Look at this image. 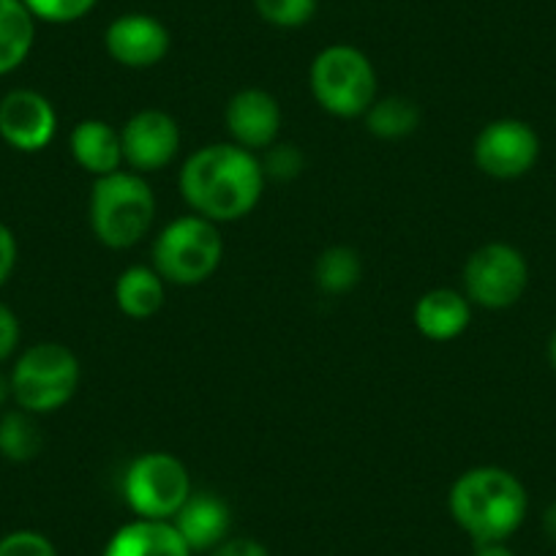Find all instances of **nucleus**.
I'll list each match as a JSON object with an SVG mask.
<instances>
[{"instance_id":"f257e3e1","label":"nucleus","mask_w":556,"mask_h":556,"mask_svg":"<svg viewBox=\"0 0 556 556\" xmlns=\"http://www.w3.org/2000/svg\"><path fill=\"white\" fill-rule=\"evenodd\" d=\"M265 189L262 162L235 142L205 146L180 169V194L207 222L249 216Z\"/></svg>"},{"instance_id":"f03ea898","label":"nucleus","mask_w":556,"mask_h":556,"mask_svg":"<svg viewBox=\"0 0 556 556\" xmlns=\"http://www.w3.org/2000/svg\"><path fill=\"white\" fill-rule=\"evenodd\" d=\"M529 510L521 480L502 467H475L451 489V513L475 543H505Z\"/></svg>"},{"instance_id":"7ed1b4c3","label":"nucleus","mask_w":556,"mask_h":556,"mask_svg":"<svg viewBox=\"0 0 556 556\" xmlns=\"http://www.w3.org/2000/svg\"><path fill=\"white\" fill-rule=\"evenodd\" d=\"M156 216L153 189L137 173H112L96 178L90 194V227L110 249H131L146 238Z\"/></svg>"},{"instance_id":"20e7f679","label":"nucleus","mask_w":556,"mask_h":556,"mask_svg":"<svg viewBox=\"0 0 556 556\" xmlns=\"http://www.w3.org/2000/svg\"><path fill=\"white\" fill-rule=\"evenodd\" d=\"M79 377H83V368L66 344L41 341L17 357L9 374V384H12V399L17 401L20 409L30 415H50L74 399Z\"/></svg>"},{"instance_id":"39448f33","label":"nucleus","mask_w":556,"mask_h":556,"mask_svg":"<svg viewBox=\"0 0 556 556\" xmlns=\"http://www.w3.org/2000/svg\"><path fill=\"white\" fill-rule=\"evenodd\" d=\"M312 93L336 117H361L377 99V72L366 52L350 45L325 47L312 63Z\"/></svg>"},{"instance_id":"423d86ee","label":"nucleus","mask_w":556,"mask_h":556,"mask_svg":"<svg viewBox=\"0 0 556 556\" xmlns=\"http://www.w3.org/2000/svg\"><path fill=\"white\" fill-rule=\"evenodd\" d=\"M224 243L216 224L202 216H184L162 229L153 245V267L169 285H202L222 265Z\"/></svg>"},{"instance_id":"0eeeda50","label":"nucleus","mask_w":556,"mask_h":556,"mask_svg":"<svg viewBox=\"0 0 556 556\" xmlns=\"http://www.w3.org/2000/svg\"><path fill=\"white\" fill-rule=\"evenodd\" d=\"M123 494L137 518L169 521L191 496L189 469L173 453H146L126 469Z\"/></svg>"},{"instance_id":"6e6552de","label":"nucleus","mask_w":556,"mask_h":556,"mask_svg":"<svg viewBox=\"0 0 556 556\" xmlns=\"http://www.w3.org/2000/svg\"><path fill=\"white\" fill-rule=\"evenodd\" d=\"M529 285V265L510 243H485L464 265V295L489 312H502L521 301Z\"/></svg>"},{"instance_id":"1a4fd4ad","label":"nucleus","mask_w":556,"mask_h":556,"mask_svg":"<svg viewBox=\"0 0 556 556\" xmlns=\"http://www.w3.org/2000/svg\"><path fill=\"white\" fill-rule=\"evenodd\" d=\"M540 159V137L529 123L502 117L489 123L475 139V164L489 178L516 180L527 175Z\"/></svg>"},{"instance_id":"9d476101","label":"nucleus","mask_w":556,"mask_h":556,"mask_svg":"<svg viewBox=\"0 0 556 556\" xmlns=\"http://www.w3.org/2000/svg\"><path fill=\"white\" fill-rule=\"evenodd\" d=\"M58 131L55 106L39 90L17 88L0 99V139L20 153H39Z\"/></svg>"},{"instance_id":"9b49d317","label":"nucleus","mask_w":556,"mask_h":556,"mask_svg":"<svg viewBox=\"0 0 556 556\" xmlns=\"http://www.w3.org/2000/svg\"><path fill=\"white\" fill-rule=\"evenodd\" d=\"M123 162L137 173H156L167 167L180 148V128L162 110H142L121 131Z\"/></svg>"},{"instance_id":"f8f14e48","label":"nucleus","mask_w":556,"mask_h":556,"mask_svg":"<svg viewBox=\"0 0 556 556\" xmlns=\"http://www.w3.org/2000/svg\"><path fill=\"white\" fill-rule=\"evenodd\" d=\"M112 61L128 68H151L167 58L173 36L162 20L151 14H123L112 20L104 34Z\"/></svg>"},{"instance_id":"ddd939ff","label":"nucleus","mask_w":556,"mask_h":556,"mask_svg":"<svg viewBox=\"0 0 556 556\" xmlns=\"http://www.w3.org/2000/svg\"><path fill=\"white\" fill-rule=\"evenodd\" d=\"M227 128L235 146L245 151H262L276 146L281 128V106L267 90L245 88L227 104Z\"/></svg>"},{"instance_id":"4468645a","label":"nucleus","mask_w":556,"mask_h":556,"mask_svg":"<svg viewBox=\"0 0 556 556\" xmlns=\"http://www.w3.org/2000/svg\"><path fill=\"white\" fill-rule=\"evenodd\" d=\"M229 527H232V513L227 502L213 494H191L175 516V529L186 540L191 554L222 545L229 538Z\"/></svg>"},{"instance_id":"2eb2a0df","label":"nucleus","mask_w":556,"mask_h":556,"mask_svg":"<svg viewBox=\"0 0 556 556\" xmlns=\"http://www.w3.org/2000/svg\"><path fill=\"white\" fill-rule=\"evenodd\" d=\"M101 556H191L175 523L137 518L117 529Z\"/></svg>"},{"instance_id":"dca6fc26","label":"nucleus","mask_w":556,"mask_h":556,"mask_svg":"<svg viewBox=\"0 0 556 556\" xmlns=\"http://www.w3.org/2000/svg\"><path fill=\"white\" fill-rule=\"evenodd\" d=\"M68 148H72L74 162L83 169H88L96 178H104L121 169L123 164V146L121 131L104 121H79L74 126L72 137H68Z\"/></svg>"},{"instance_id":"f3484780","label":"nucleus","mask_w":556,"mask_h":556,"mask_svg":"<svg viewBox=\"0 0 556 556\" xmlns=\"http://www.w3.org/2000/svg\"><path fill=\"white\" fill-rule=\"evenodd\" d=\"M472 323V303L453 290L426 292L415 306L417 330L431 341H453Z\"/></svg>"},{"instance_id":"a211bd4d","label":"nucleus","mask_w":556,"mask_h":556,"mask_svg":"<svg viewBox=\"0 0 556 556\" xmlns=\"http://www.w3.org/2000/svg\"><path fill=\"white\" fill-rule=\"evenodd\" d=\"M167 281L156 273V267L134 265L117 276L115 303L126 317L148 319L164 306Z\"/></svg>"},{"instance_id":"6ab92c4d","label":"nucleus","mask_w":556,"mask_h":556,"mask_svg":"<svg viewBox=\"0 0 556 556\" xmlns=\"http://www.w3.org/2000/svg\"><path fill=\"white\" fill-rule=\"evenodd\" d=\"M36 41V20L23 0H0V77L28 61Z\"/></svg>"},{"instance_id":"aec40b11","label":"nucleus","mask_w":556,"mask_h":556,"mask_svg":"<svg viewBox=\"0 0 556 556\" xmlns=\"http://www.w3.org/2000/svg\"><path fill=\"white\" fill-rule=\"evenodd\" d=\"M363 276V262L357 251L346 249V245H333V249L323 251L314 267V278L317 287L328 295H346L355 290L357 281Z\"/></svg>"},{"instance_id":"412c9836","label":"nucleus","mask_w":556,"mask_h":556,"mask_svg":"<svg viewBox=\"0 0 556 556\" xmlns=\"http://www.w3.org/2000/svg\"><path fill=\"white\" fill-rule=\"evenodd\" d=\"M41 434L34 415L25 409H9L0 415V456L14 464H25L39 456Z\"/></svg>"},{"instance_id":"4be33fe9","label":"nucleus","mask_w":556,"mask_h":556,"mask_svg":"<svg viewBox=\"0 0 556 556\" xmlns=\"http://www.w3.org/2000/svg\"><path fill=\"white\" fill-rule=\"evenodd\" d=\"M417 123H420V110L409 99H401V96L374 101L366 112L368 131L379 139L409 137Z\"/></svg>"},{"instance_id":"5701e85b","label":"nucleus","mask_w":556,"mask_h":556,"mask_svg":"<svg viewBox=\"0 0 556 556\" xmlns=\"http://www.w3.org/2000/svg\"><path fill=\"white\" fill-rule=\"evenodd\" d=\"M254 7L273 28H301L312 23L319 0H254Z\"/></svg>"},{"instance_id":"b1692460","label":"nucleus","mask_w":556,"mask_h":556,"mask_svg":"<svg viewBox=\"0 0 556 556\" xmlns=\"http://www.w3.org/2000/svg\"><path fill=\"white\" fill-rule=\"evenodd\" d=\"M36 23L68 25L88 17L99 0H23Z\"/></svg>"},{"instance_id":"393cba45","label":"nucleus","mask_w":556,"mask_h":556,"mask_svg":"<svg viewBox=\"0 0 556 556\" xmlns=\"http://www.w3.org/2000/svg\"><path fill=\"white\" fill-rule=\"evenodd\" d=\"M0 556H58L50 538L34 529H17L0 538Z\"/></svg>"},{"instance_id":"a878e982","label":"nucleus","mask_w":556,"mask_h":556,"mask_svg":"<svg viewBox=\"0 0 556 556\" xmlns=\"http://www.w3.org/2000/svg\"><path fill=\"white\" fill-rule=\"evenodd\" d=\"M301 169H303V156L292 146L267 148V156L265 162H262V173H265V178L292 180L301 175Z\"/></svg>"},{"instance_id":"bb28decb","label":"nucleus","mask_w":556,"mask_h":556,"mask_svg":"<svg viewBox=\"0 0 556 556\" xmlns=\"http://www.w3.org/2000/svg\"><path fill=\"white\" fill-rule=\"evenodd\" d=\"M20 336H23V330H20L17 314L7 303H0V363H7L17 352Z\"/></svg>"},{"instance_id":"cd10ccee","label":"nucleus","mask_w":556,"mask_h":556,"mask_svg":"<svg viewBox=\"0 0 556 556\" xmlns=\"http://www.w3.org/2000/svg\"><path fill=\"white\" fill-rule=\"evenodd\" d=\"M20 245L17 238H14L12 229L0 222V287H7V281L12 278L14 267H17Z\"/></svg>"},{"instance_id":"c85d7f7f","label":"nucleus","mask_w":556,"mask_h":556,"mask_svg":"<svg viewBox=\"0 0 556 556\" xmlns=\"http://www.w3.org/2000/svg\"><path fill=\"white\" fill-rule=\"evenodd\" d=\"M211 556H270L262 543L251 538H227L222 545L213 548Z\"/></svg>"},{"instance_id":"c756f323","label":"nucleus","mask_w":556,"mask_h":556,"mask_svg":"<svg viewBox=\"0 0 556 556\" xmlns=\"http://www.w3.org/2000/svg\"><path fill=\"white\" fill-rule=\"evenodd\" d=\"M475 556H516L505 543H480Z\"/></svg>"},{"instance_id":"7c9ffc66","label":"nucleus","mask_w":556,"mask_h":556,"mask_svg":"<svg viewBox=\"0 0 556 556\" xmlns=\"http://www.w3.org/2000/svg\"><path fill=\"white\" fill-rule=\"evenodd\" d=\"M543 521H545V532H548V538L556 540V502L548 507V510H545Z\"/></svg>"},{"instance_id":"2f4dec72","label":"nucleus","mask_w":556,"mask_h":556,"mask_svg":"<svg viewBox=\"0 0 556 556\" xmlns=\"http://www.w3.org/2000/svg\"><path fill=\"white\" fill-rule=\"evenodd\" d=\"M12 399V384H9L7 377H0V406L7 404Z\"/></svg>"},{"instance_id":"473e14b6","label":"nucleus","mask_w":556,"mask_h":556,"mask_svg":"<svg viewBox=\"0 0 556 556\" xmlns=\"http://www.w3.org/2000/svg\"><path fill=\"white\" fill-rule=\"evenodd\" d=\"M548 361H551V366H554V371H556V330L551 333V339H548Z\"/></svg>"}]
</instances>
